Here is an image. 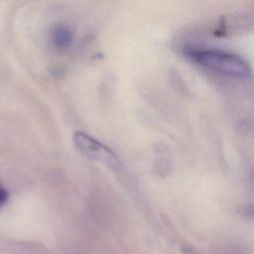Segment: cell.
I'll return each mask as SVG.
<instances>
[{"label":"cell","mask_w":254,"mask_h":254,"mask_svg":"<svg viewBox=\"0 0 254 254\" xmlns=\"http://www.w3.org/2000/svg\"><path fill=\"white\" fill-rule=\"evenodd\" d=\"M73 144L84 157L100 162L112 171L118 172L121 170L122 164L119 157L110 148L90 135L82 131H76L73 134Z\"/></svg>","instance_id":"obj_2"},{"label":"cell","mask_w":254,"mask_h":254,"mask_svg":"<svg viewBox=\"0 0 254 254\" xmlns=\"http://www.w3.org/2000/svg\"><path fill=\"white\" fill-rule=\"evenodd\" d=\"M187 55L200 65L222 74L235 77H247L250 74V67L247 63L238 55L229 52L190 49Z\"/></svg>","instance_id":"obj_1"},{"label":"cell","mask_w":254,"mask_h":254,"mask_svg":"<svg viewBox=\"0 0 254 254\" xmlns=\"http://www.w3.org/2000/svg\"><path fill=\"white\" fill-rule=\"evenodd\" d=\"M52 41L55 47L64 49L68 47L72 41V35L65 26H57L52 32Z\"/></svg>","instance_id":"obj_3"},{"label":"cell","mask_w":254,"mask_h":254,"mask_svg":"<svg viewBox=\"0 0 254 254\" xmlns=\"http://www.w3.org/2000/svg\"><path fill=\"white\" fill-rule=\"evenodd\" d=\"M8 197H9V193L7 190L0 185V206L4 205L7 202Z\"/></svg>","instance_id":"obj_4"}]
</instances>
